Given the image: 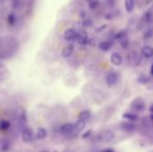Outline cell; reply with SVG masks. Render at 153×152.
I'll list each match as a JSON object with an SVG mask.
<instances>
[{
  "label": "cell",
  "instance_id": "cell-1",
  "mask_svg": "<svg viewBox=\"0 0 153 152\" xmlns=\"http://www.w3.org/2000/svg\"><path fill=\"white\" fill-rule=\"evenodd\" d=\"M142 52H140L137 48L132 47L128 53V61L132 66H138L142 62Z\"/></svg>",
  "mask_w": 153,
  "mask_h": 152
},
{
  "label": "cell",
  "instance_id": "cell-2",
  "mask_svg": "<svg viewBox=\"0 0 153 152\" xmlns=\"http://www.w3.org/2000/svg\"><path fill=\"white\" fill-rule=\"evenodd\" d=\"M114 138H115V134L110 130L101 131L97 135V141L101 143H109L114 140Z\"/></svg>",
  "mask_w": 153,
  "mask_h": 152
},
{
  "label": "cell",
  "instance_id": "cell-3",
  "mask_svg": "<svg viewBox=\"0 0 153 152\" xmlns=\"http://www.w3.org/2000/svg\"><path fill=\"white\" fill-rule=\"evenodd\" d=\"M131 108L137 112H143L146 109V104L142 98H136L132 101Z\"/></svg>",
  "mask_w": 153,
  "mask_h": 152
},
{
  "label": "cell",
  "instance_id": "cell-4",
  "mask_svg": "<svg viewBox=\"0 0 153 152\" xmlns=\"http://www.w3.org/2000/svg\"><path fill=\"white\" fill-rule=\"evenodd\" d=\"M119 80V75L117 72H110L106 76V82L108 87L115 86Z\"/></svg>",
  "mask_w": 153,
  "mask_h": 152
},
{
  "label": "cell",
  "instance_id": "cell-5",
  "mask_svg": "<svg viewBox=\"0 0 153 152\" xmlns=\"http://www.w3.org/2000/svg\"><path fill=\"white\" fill-rule=\"evenodd\" d=\"M63 37H64L65 40H66V41H74V40L77 39V38H78V32L74 29L69 28V29H67V30H65Z\"/></svg>",
  "mask_w": 153,
  "mask_h": 152
},
{
  "label": "cell",
  "instance_id": "cell-6",
  "mask_svg": "<svg viewBox=\"0 0 153 152\" xmlns=\"http://www.w3.org/2000/svg\"><path fill=\"white\" fill-rule=\"evenodd\" d=\"M74 132V125L73 124L67 123V124L63 125L60 127V133H61V134H63L65 136H69Z\"/></svg>",
  "mask_w": 153,
  "mask_h": 152
},
{
  "label": "cell",
  "instance_id": "cell-7",
  "mask_svg": "<svg viewBox=\"0 0 153 152\" xmlns=\"http://www.w3.org/2000/svg\"><path fill=\"white\" fill-rule=\"evenodd\" d=\"M22 141H23L25 143L31 142L32 140H33V133H32V130H31L30 128H29V127L25 128V129L22 131Z\"/></svg>",
  "mask_w": 153,
  "mask_h": 152
},
{
  "label": "cell",
  "instance_id": "cell-8",
  "mask_svg": "<svg viewBox=\"0 0 153 152\" xmlns=\"http://www.w3.org/2000/svg\"><path fill=\"white\" fill-rule=\"evenodd\" d=\"M120 128L122 131L126 132V133H132L136 129V125L134 122H123L120 125Z\"/></svg>",
  "mask_w": 153,
  "mask_h": 152
},
{
  "label": "cell",
  "instance_id": "cell-9",
  "mask_svg": "<svg viewBox=\"0 0 153 152\" xmlns=\"http://www.w3.org/2000/svg\"><path fill=\"white\" fill-rule=\"evenodd\" d=\"M77 41L80 45H87L90 42L88 34L86 31L82 30L78 32V38H77Z\"/></svg>",
  "mask_w": 153,
  "mask_h": 152
},
{
  "label": "cell",
  "instance_id": "cell-10",
  "mask_svg": "<svg viewBox=\"0 0 153 152\" xmlns=\"http://www.w3.org/2000/svg\"><path fill=\"white\" fill-rule=\"evenodd\" d=\"M74 45L69 44V45H67L66 47H65L63 48V50H62V52H61V56H62V57H64V58H67V57H69V56H72V54L74 53Z\"/></svg>",
  "mask_w": 153,
  "mask_h": 152
},
{
  "label": "cell",
  "instance_id": "cell-11",
  "mask_svg": "<svg viewBox=\"0 0 153 152\" xmlns=\"http://www.w3.org/2000/svg\"><path fill=\"white\" fill-rule=\"evenodd\" d=\"M142 56L145 58H152L153 56V47L151 46H144L141 49Z\"/></svg>",
  "mask_w": 153,
  "mask_h": 152
},
{
  "label": "cell",
  "instance_id": "cell-12",
  "mask_svg": "<svg viewBox=\"0 0 153 152\" xmlns=\"http://www.w3.org/2000/svg\"><path fill=\"white\" fill-rule=\"evenodd\" d=\"M110 61L111 63L116 65V66H118L122 64V61H123V58L121 56V55L119 53H117V52H114L112 55H111V57H110Z\"/></svg>",
  "mask_w": 153,
  "mask_h": 152
},
{
  "label": "cell",
  "instance_id": "cell-13",
  "mask_svg": "<svg viewBox=\"0 0 153 152\" xmlns=\"http://www.w3.org/2000/svg\"><path fill=\"white\" fill-rule=\"evenodd\" d=\"M47 136H48V133H47V130L45 128L39 127L37 130V133H36V139L37 140H44V139H46Z\"/></svg>",
  "mask_w": 153,
  "mask_h": 152
},
{
  "label": "cell",
  "instance_id": "cell-14",
  "mask_svg": "<svg viewBox=\"0 0 153 152\" xmlns=\"http://www.w3.org/2000/svg\"><path fill=\"white\" fill-rule=\"evenodd\" d=\"M143 22L144 23H151L153 22V13L151 10L146 11L143 15Z\"/></svg>",
  "mask_w": 153,
  "mask_h": 152
},
{
  "label": "cell",
  "instance_id": "cell-15",
  "mask_svg": "<svg viewBox=\"0 0 153 152\" xmlns=\"http://www.w3.org/2000/svg\"><path fill=\"white\" fill-rule=\"evenodd\" d=\"M74 131L77 132V133H80V132H82V130H84L85 125H86V122L78 119V120L75 122V124H74Z\"/></svg>",
  "mask_w": 153,
  "mask_h": 152
},
{
  "label": "cell",
  "instance_id": "cell-16",
  "mask_svg": "<svg viewBox=\"0 0 153 152\" xmlns=\"http://www.w3.org/2000/svg\"><path fill=\"white\" fill-rule=\"evenodd\" d=\"M137 82L142 84V85H148L151 82V79L149 76H147L146 74H141L138 78H137Z\"/></svg>",
  "mask_w": 153,
  "mask_h": 152
},
{
  "label": "cell",
  "instance_id": "cell-17",
  "mask_svg": "<svg viewBox=\"0 0 153 152\" xmlns=\"http://www.w3.org/2000/svg\"><path fill=\"white\" fill-rule=\"evenodd\" d=\"M123 118L128 120L129 122H136L139 120V116L134 113H125L123 114Z\"/></svg>",
  "mask_w": 153,
  "mask_h": 152
},
{
  "label": "cell",
  "instance_id": "cell-18",
  "mask_svg": "<svg viewBox=\"0 0 153 152\" xmlns=\"http://www.w3.org/2000/svg\"><path fill=\"white\" fill-rule=\"evenodd\" d=\"M91 114L89 110H82L80 114H79V119L82 120L84 122H87L91 119Z\"/></svg>",
  "mask_w": 153,
  "mask_h": 152
},
{
  "label": "cell",
  "instance_id": "cell-19",
  "mask_svg": "<svg viewBox=\"0 0 153 152\" xmlns=\"http://www.w3.org/2000/svg\"><path fill=\"white\" fill-rule=\"evenodd\" d=\"M99 47H100V49L101 51L107 52V51H108L112 47V43L110 41H102V42L100 43Z\"/></svg>",
  "mask_w": 153,
  "mask_h": 152
},
{
  "label": "cell",
  "instance_id": "cell-20",
  "mask_svg": "<svg viewBox=\"0 0 153 152\" xmlns=\"http://www.w3.org/2000/svg\"><path fill=\"white\" fill-rule=\"evenodd\" d=\"M125 6L127 12L131 13L134 11V6H135V0H126L125 2Z\"/></svg>",
  "mask_w": 153,
  "mask_h": 152
},
{
  "label": "cell",
  "instance_id": "cell-21",
  "mask_svg": "<svg viewBox=\"0 0 153 152\" xmlns=\"http://www.w3.org/2000/svg\"><path fill=\"white\" fill-rule=\"evenodd\" d=\"M16 21H17V20H16V15H15L13 13H10L7 15V17H6V22H7L8 25H10V26L15 25Z\"/></svg>",
  "mask_w": 153,
  "mask_h": 152
},
{
  "label": "cell",
  "instance_id": "cell-22",
  "mask_svg": "<svg viewBox=\"0 0 153 152\" xmlns=\"http://www.w3.org/2000/svg\"><path fill=\"white\" fill-rule=\"evenodd\" d=\"M126 37H128V36H127V31L126 30H119L115 35V39L117 40H118V41L121 40V39H125V38H126Z\"/></svg>",
  "mask_w": 153,
  "mask_h": 152
},
{
  "label": "cell",
  "instance_id": "cell-23",
  "mask_svg": "<svg viewBox=\"0 0 153 152\" xmlns=\"http://www.w3.org/2000/svg\"><path fill=\"white\" fill-rule=\"evenodd\" d=\"M10 122L7 121V120H2L0 122V131H7L9 128H10Z\"/></svg>",
  "mask_w": 153,
  "mask_h": 152
},
{
  "label": "cell",
  "instance_id": "cell-24",
  "mask_svg": "<svg viewBox=\"0 0 153 152\" xmlns=\"http://www.w3.org/2000/svg\"><path fill=\"white\" fill-rule=\"evenodd\" d=\"M119 43H120V46L124 48V49H127L130 46V40L128 39V37L119 40Z\"/></svg>",
  "mask_w": 153,
  "mask_h": 152
},
{
  "label": "cell",
  "instance_id": "cell-25",
  "mask_svg": "<svg viewBox=\"0 0 153 152\" xmlns=\"http://www.w3.org/2000/svg\"><path fill=\"white\" fill-rule=\"evenodd\" d=\"M99 4H100V2L98 0H93L91 3H89V8L91 10H94L99 6Z\"/></svg>",
  "mask_w": 153,
  "mask_h": 152
},
{
  "label": "cell",
  "instance_id": "cell-26",
  "mask_svg": "<svg viewBox=\"0 0 153 152\" xmlns=\"http://www.w3.org/2000/svg\"><path fill=\"white\" fill-rule=\"evenodd\" d=\"M22 5V0H12V8L18 9Z\"/></svg>",
  "mask_w": 153,
  "mask_h": 152
},
{
  "label": "cell",
  "instance_id": "cell-27",
  "mask_svg": "<svg viewBox=\"0 0 153 152\" xmlns=\"http://www.w3.org/2000/svg\"><path fill=\"white\" fill-rule=\"evenodd\" d=\"M152 36H153L152 30H146V31L144 32V34H143V39H146V40H148V39H150Z\"/></svg>",
  "mask_w": 153,
  "mask_h": 152
},
{
  "label": "cell",
  "instance_id": "cell-28",
  "mask_svg": "<svg viewBox=\"0 0 153 152\" xmlns=\"http://www.w3.org/2000/svg\"><path fill=\"white\" fill-rule=\"evenodd\" d=\"M82 25L84 27H91L92 25V21L90 18H84L82 21Z\"/></svg>",
  "mask_w": 153,
  "mask_h": 152
},
{
  "label": "cell",
  "instance_id": "cell-29",
  "mask_svg": "<svg viewBox=\"0 0 153 152\" xmlns=\"http://www.w3.org/2000/svg\"><path fill=\"white\" fill-rule=\"evenodd\" d=\"M107 27H108V25H107V24L100 25V26H99V27L95 30V32H96V33H101L102 31H104V30L107 29Z\"/></svg>",
  "mask_w": 153,
  "mask_h": 152
},
{
  "label": "cell",
  "instance_id": "cell-30",
  "mask_svg": "<svg viewBox=\"0 0 153 152\" xmlns=\"http://www.w3.org/2000/svg\"><path fill=\"white\" fill-rule=\"evenodd\" d=\"M91 133H92V130H88L82 135V139H87L91 135Z\"/></svg>",
  "mask_w": 153,
  "mask_h": 152
},
{
  "label": "cell",
  "instance_id": "cell-31",
  "mask_svg": "<svg viewBox=\"0 0 153 152\" xmlns=\"http://www.w3.org/2000/svg\"><path fill=\"white\" fill-rule=\"evenodd\" d=\"M105 18H106L107 20H113L114 15H113V13H108L105 15Z\"/></svg>",
  "mask_w": 153,
  "mask_h": 152
},
{
  "label": "cell",
  "instance_id": "cell-32",
  "mask_svg": "<svg viewBox=\"0 0 153 152\" xmlns=\"http://www.w3.org/2000/svg\"><path fill=\"white\" fill-rule=\"evenodd\" d=\"M107 2H108L109 6H113L114 4H115V0H107Z\"/></svg>",
  "mask_w": 153,
  "mask_h": 152
},
{
  "label": "cell",
  "instance_id": "cell-33",
  "mask_svg": "<svg viewBox=\"0 0 153 152\" xmlns=\"http://www.w3.org/2000/svg\"><path fill=\"white\" fill-rule=\"evenodd\" d=\"M149 90H153V82L152 83H149L148 85H147V87H146Z\"/></svg>",
  "mask_w": 153,
  "mask_h": 152
},
{
  "label": "cell",
  "instance_id": "cell-34",
  "mask_svg": "<svg viewBox=\"0 0 153 152\" xmlns=\"http://www.w3.org/2000/svg\"><path fill=\"white\" fill-rule=\"evenodd\" d=\"M102 152H115V151L113 149H106V150L102 151Z\"/></svg>",
  "mask_w": 153,
  "mask_h": 152
},
{
  "label": "cell",
  "instance_id": "cell-35",
  "mask_svg": "<svg viewBox=\"0 0 153 152\" xmlns=\"http://www.w3.org/2000/svg\"><path fill=\"white\" fill-rule=\"evenodd\" d=\"M150 111H151V113L153 114V104L151 106V108H150Z\"/></svg>",
  "mask_w": 153,
  "mask_h": 152
},
{
  "label": "cell",
  "instance_id": "cell-36",
  "mask_svg": "<svg viewBox=\"0 0 153 152\" xmlns=\"http://www.w3.org/2000/svg\"><path fill=\"white\" fill-rule=\"evenodd\" d=\"M150 118H151V121L153 123V114H152V115L150 116Z\"/></svg>",
  "mask_w": 153,
  "mask_h": 152
},
{
  "label": "cell",
  "instance_id": "cell-37",
  "mask_svg": "<svg viewBox=\"0 0 153 152\" xmlns=\"http://www.w3.org/2000/svg\"><path fill=\"white\" fill-rule=\"evenodd\" d=\"M151 73H152V74L153 75V64L152 65V67H151Z\"/></svg>",
  "mask_w": 153,
  "mask_h": 152
},
{
  "label": "cell",
  "instance_id": "cell-38",
  "mask_svg": "<svg viewBox=\"0 0 153 152\" xmlns=\"http://www.w3.org/2000/svg\"><path fill=\"white\" fill-rule=\"evenodd\" d=\"M85 1H87L88 3H91V1H93V0H85Z\"/></svg>",
  "mask_w": 153,
  "mask_h": 152
},
{
  "label": "cell",
  "instance_id": "cell-39",
  "mask_svg": "<svg viewBox=\"0 0 153 152\" xmlns=\"http://www.w3.org/2000/svg\"><path fill=\"white\" fill-rule=\"evenodd\" d=\"M40 152H48V151H40Z\"/></svg>",
  "mask_w": 153,
  "mask_h": 152
}]
</instances>
